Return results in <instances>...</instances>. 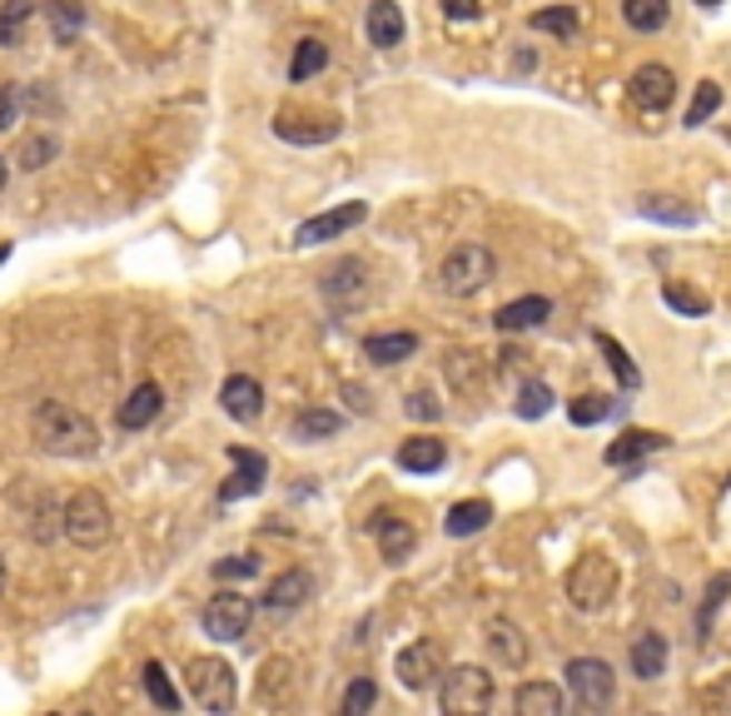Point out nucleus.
Instances as JSON below:
<instances>
[{"label":"nucleus","mask_w":731,"mask_h":716,"mask_svg":"<svg viewBox=\"0 0 731 716\" xmlns=\"http://www.w3.org/2000/svg\"><path fill=\"white\" fill-rule=\"evenodd\" d=\"M438 707L448 716H483L493 707V677L483 667H448L438 677Z\"/></svg>","instance_id":"nucleus-5"},{"label":"nucleus","mask_w":731,"mask_h":716,"mask_svg":"<svg viewBox=\"0 0 731 716\" xmlns=\"http://www.w3.org/2000/svg\"><path fill=\"white\" fill-rule=\"evenodd\" d=\"M229 458H235L239 473L229 478L225 488H219V498L235 502V498H249L264 488V473H269V463H264V453H254V448H229Z\"/></svg>","instance_id":"nucleus-19"},{"label":"nucleus","mask_w":731,"mask_h":716,"mask_svg":"<svg viewBox=\"0 0 731 716\" xmlns=\"http://www.w3.org/2000/svg\"><path fill=\"white\" fill-rule=\"evenodd\" d=\"M592 344H597L602 349V359H607V369L612 373H618V379H622V389H642V373H638V363H632V354H628V349H622L618 344V339H612V334H592Z\"/></svg>","instance_id":"nucleus-32"},{"label":"nucleus","mask_w":731,"mask_h":716,"mask_svg":"<svg viewBox=\"0 0 731 716\" xmlns=\"http://www.w3.org/2000/svg\"><path fill=\"white\" fill-rule=\"evenodd\" d=\"M219 403L235 423H254L264 413V383L254 373H229L225 389H219Z\"/></svg>","instance_id":"nucleus-12"},{"label":"nucleus","mask_w":731,"mask_h":716,"mask_svg":"<svg viewBox=\"0 0 731 716\" xmlns=\"http://www.w3.org/2000/svg\"><path fill=\"white\" fill-rule=\"evenodd\" d=\"M438 403H433V393H408V419H423V423H433L438 419Z\"/></svg>","instance_id":"nucleus-47"},{"label":"nucleus","mask_w":731,"mask_h":716,"mask_svg":"<svg viewBox=\"0 0 731 716\" xmlns=\"http://www.w3.org/2000/svg\"><path fill=\"white\" fill-rule=\"evenodd\" d=\"M666 443H672V438H666V433H652V429H628L622 438H612V443H607V453H602V458H607L612 468H638L642 458H648V453H662Z\"/></svg>","instance_id":"nucleus-15"},{"label":"nucleus","mask_w":731,"mask_h":716,"mask_svg":"<svg viewBox=\"0 0 731 716\" xmlns=\"http://www.w3.org/2000/svg\"><path fill=\"white\" fill-rule=\"evenodd\" d=\"M165 409V393H160V383H140V389L130 393V399L120 403V413H115V423H120L125 433H140V429H150L155 423V413Z\"/></svg>","instance_id":"nucleus-20"},{"label":"nucleus","mask_w":731,"mask_h":716,"mask_svg":"<svg viewBox=\"0 0 731 716\" xmlns=\"http://www.w3.org/2000/svg\"><path fill=\"white\" fill-rule=\"evenodd\" d=\"M56 155H60V140H56V135H30V140L16 149V165H20V169H46Z\"/></svg>","instance_id":"nucleus-41"},{"label":"nucleus","mask_w":731,"mask_h":716,"mask_svg":"<svg viewBox=\"0 0 731 716\" xmlns=\"http://www.w3.org/2000/svg\"><path fill=\"white\" fill-rule=\"evenodd\" d=\"M364 274H368L364 259L334 264V269H328V279H324V298H328V304H338V308H354L358 298H364V288H368Z\"/></svg>","instance_id":"nucleus-18"},{"label":"nucleus","mask_w":731,"mask_h":716,"mask_svg":"<svg viewBox=\"0 0 731 716\" xmlns=\"http://www.w3.org/2000/svg\"><path fill=\"white\" fill-rule=\"evenodd\" d=\"M612 592H618V568H612V558H602V552H587V558L567 572V597H572L577 612H597V607H607Z\"/></svg>","instance_id":"nucleus-6"},{"label":"nucleus","mask_w":731,"mask_h":716,"mask_svg":"<svg viewBox=\"0 0 731 716\" xmlns=\"http://www.w3.org/2000/svg\"><path fill=\"white\" fill-rule=\"evenodd\" d=\"M254 622V602L244 592H215L205 602V632L215 643H239Z\"/></svg>","instance_id":"nucleus-8"},{"label":"nucleus","mask_w":731,"mask_h":716,"mask_svg":"<svg viewBox=\"0 0 731 716\" xmlns=\"http://www.w3.org/2000/svg\"><path fill=\"white\" fill-rule=\"evenodd\" d=\"M209 572H215V582H249V577H259V558L254 552H235V558H219Z\"/></svg>","instance_id":"nucleus-42"},{"label":"nucleus","mask_w":731,"mask_h":716,"mask_svg":"<svg viewBox=\"0 0 731 716\" xmlns=\"http://www.w3.org/2000/svg\"><path fill=\"white\" fill-rule=\"evenodd\" d=\"M697 707L717 712V716H731V677H722V681H712V687L697 692Z\"/></svg>","instance_id":"nucleus-46"},{"label":"nucleus","mask_w":731,"mask_h":716,"mask_svg":"<svg viewBox=\"0 0 731 716\" xmlns=\"http://www.w3.org/2000/svg\"><path fill=\"white\" fill-rule=\"evenodd\" d=\"M46 20H50V36H56L60 46H70L85 30V6L80 0H46Z\"/></svg>","instance_id":"nucleus-28"},{"label":"nucleus","mask_w":731,"mask_h":716,"mask_svg":"<svg viewBox=\"0 0 731 716\" xmlns=\"http://www.w3.org/2000/svg\"><path fill=\"white\" fill-rule=\"evenodd\" d=\"M527 26L543 30V36L572 40V36H577V26H582V16H577V6H547V10H533V16H527Z\"/></svg>","instance_id":"nucleus-30"},{"label":"nucleus","mask_w":731,"mask_h":716,"mask_svg":"<svg viewBox=\"0 0 731 716\" xmlns=\"http://www.w3.org/2000/svg\"><path fill=\"white\" fill-rule=\"evenodd\" d=\"M328 66V46L324 40H299V50H294V60H289V80H314Z\"/></svg>","instance_id":"nucleus-36"},{"label":"nucleus","mask_w":731,"mask_h":716,"mask_svg":"<svg viewBox=\"0 0 731 716\" xmlns=\"http://www.w3.org/2000/svg\"><path fill=\"white\" fill-rule=\"evenodd\" d=\"M547 314H553V304H547L543 294H523V298H513V304L497 308L493 324H497V334H523V328L547 324Z\"/></svg>","instance_id":"nucleus-17"},{"label":"nucleus","mask_w":731,"mask_h":716,"mask_svg":"<svg viewBox=\"0 0 731 716\" xmlns=\"http://www.w3.org/2000/svg\"><path fill=\"white\" fill-rule=\"evenodd\" d=\"M60 528H66V538L76 542V548H100V542H110V502H105L95 488H80V493H70V502L60 508Z\"/></svg>","instance_id":"nucleus-3"},{"label":"nucleus","mask_w":731,"mask_h":716,"mask_svg":"<svg viewBox=\"0 0 731 716\" xmlns=\"http://www.w3.org/2000/svg\"><path fill=\"white\" fill-rule=\"evenodd\" d=\"M563 677H567L572 702H577V707H587V712L607 707V702L618 697V671H612L602 657H572Z\"/></svg>","instance_id":"nucleus-7"},{"label":"nucleus","mask_w":731,"mask_h":716,"mask_svg":"<svg viewBox=\"0 0 731 716\" xmlns=\"http://www.w3.org/2000/svg\"><path fill=\"white\" fill-rule=\"evenodd\" d=\"M483 10V0H443V16L448 20H473Z\"/></svg>","instance_id":"nucleus-49"},{"label":"nucleus","mask_w":731,"mask_h":716,"mask_svg":"<svg viewBox=\"0 0 731 716\" xmlns=\"http://www.w3.org/2000/svg\"><path fill=\"white\" fill-rule=\"evenodd\" d=\"M487 647H493V657L503 667H523L527 661V637L513 622H487Z\"/></svg>","instance_id":"nucleus-27"},{"label":"nucleus","mask_w":731,"mask_h":716,"mask_svg":"<svg viewBox=\"0 0 731 716\" xmlns=\"http://www.w3.org/2000/svg\"><path fill=\"white\" fill-rule=\"evenodd\" d=\"M394 671L408 692H428V687H438V677H443V657L433 643H413V647L398 651Z\"/></svg>","instance_id":"nucleus-11"},{"label":"nucleus","mask_w":731,"mask_h":716,"mask_svg":"<svg viewBox=\"0 0 731 716\" xmlns=\"http://www.w3.org/2000/svg\"><path fill=\"white\" fill-rule=\"evenodd\" d=\"M16 120H20V95L10 85H0V130H10Z\"/></svg>","instance_id":"nucleus-48"},{"label":"nucleus","mask_w":731,"mask_h":716,"mask_svg":"<svg viewBox=\"0 0 731 716\" xmlns=\"http://www.w3.org/2000/svg\"><path fill=\"white\" fill-rule=\"evenodd\" d=\"M717 105H722V85H717V80H702V85H697V95H692V110H686V125L712 120Z\"/></svg>","instance_id":"nucleus-43"},{"label":"nucleus","mask_w":731,"mask_h":716,"mask_svg":"<svg viewBox=\"0 0 731 716\" xmlns=\"http://www.w3.org/2000/svg\"><path fill=\"white\" fill-rule=\"evenodd\" d=\"M189 681V697H195V707L205 712H235L239 702V681H235V667H229L225 657H195L185 671Z\"/></svg>","instance_id":"nucleus-4"},{"label":"nucleus","mask_w":731,"mask_h":716,"mask_svg":"<svg viewBox=\"0 0 731 716\" xmlns=\"http://www.w3.org/2000/svg\"><path fill=\"white\" fill-rule=\"evenodd\" d=\"M638 209H642L648 219H662V224H697V209H692V205H672L666 195H642Z\"/></svg>","instance_id":"nucleus-40"},{"label":"nucleus","mask_w":731,"mask_h":716,"mask_svg":"<svg viewBox=\"0 0 731 716\" xmlns=\"http://www.w3.org/2000/svg\"><path fill=\"white\" fill-rule=\"evenodd\" d=\"M487 522H493V502H487V498H468V502H453V508H448L443 532H448V538H478Z\"/></svg>","instance_id":"nucleus-24"},{"label":"nucleus","mask_w":731,"mask_h":716,"mask_svg":"<svg viewBox=\"0 0 731 716\" xmlns=\"http://www.w3.org/2000/svg\"><path fill=\"white\" fill-rule=\"evenodd\" d=\"M30 438L50 458H90L100 448V429L80 409H70V403H40L30 413Z\"/></svg>","instance_id":"nucleus-1"},{"label":"nucleus","mask_w":731,"mask_h":716,"mask_svg":"<svg viewBox=\"0 0 731 716\" xmlns=\"http://www.w3.org/2000/svg\"><path fill=\"white\" fill-rule=\"evenodd\" d=\"M418 354V334H408V328H398V334H368L364 339V359L378 363V369H394V363H404Z\"/></svg>","instance_id":"nucleus-23"},{"label":"nucleus","mask_w":731,"mask_h":716,"mask_svg":"<svg viewBox=\"0 0 731 716\" xmlns=\"http://www.w3.org/2000/svg\"><path fill=\"white\" fill-rule=\"evenodd\" d=\"M348 399H354L358 413H368V393H364V389H354V383H348Z\"/></svg>","instance_id":"nucleus-50"},{"label":"nucleus","mask_w":731,"mask_h":716,"mask_svg":"<svg viewBox=\"0 0 731 716\" xmlns=\"http://www.w3.org/2000/svg\"><path fill=\"white\" fill-rule=\"evenodd\" d=\"M368 532L378 538V552H384L388 562H404L413 552V542H418V532H413V522L394 518V512H374L368 518Z\"/></svg>","instance_id":"nucleus-16"},{"label":"nucleus","mask_w":731,"mask_h":716,"mask_svg":"<svg viewBox=\"0 0 731 716\" xmlns=\"http://www.w3.org/2000/svg\"><path fill=\"white\" fill-rule=\"evenodd\" d=\"M662 298L676 308V314H686V318H707V314H712V298H707L702 288H686L682 279H666Z\"/></svg>","instance_id":"nucleus-33"},{"label":"nucleus","mask_w":731,"mask_h":716,"mask_svg":"<svg viewBox=\"0 0 731 716\" xmlns=\"http://www.w3.org/2000/svg\"><path fill=\"white\" fill-rule=\"evenodd\" d=\"M513 409H517V419H527V423L543 419V413L553 409V389H547V383H537V379H527L523 389H517V403H513Z\"/></svg>","instance_id":"nucleus-39"},{"label":"nucleus","mask_w":731,"mask_h":716,"mask_svg":"<svg viewBox=\"0 0 731 716\" xmlns=\"http://www.w3.org/2000/svg\"><path fill=\"white\" fill-rule=\"evenodd\" d=\"M443 463H448L443 438H404V448H398V468L404 473H438Z\"/></svg>","instance_id":"nucleus-25"},{"label":"nucleus","mask_w":731,"mask_h":716,"mask_svg":"<svg viewBox=\"0 0 731 716\" xmlns=\"http://www.w3.org/2000/svg\"><path fill=\"white\" fill-rule=\"evenodd\" d=\"M6 185H10V165H6V155H0V195H6Z\"/></svg>","instance_id":"nucleus-51"},{"label":"nucleus","mask_w":731,"mask_h":716,"mask_svg":"<svg viewBox=\"0 0 731 716\" xmlns=\"http://www.w3.org/2000/svg\"><path fill=\"white\" fill-rule=\"evenodd\" d=\"M368 40L378 50H394L404 40V10H398V0H374L368 6Z\"/></svg>","instance_id":"nucleus-26"},{"label":"nucleus","mask_w":731,"mask_h":716,"mask_svg":"<svg viewBox=\"0 0 731 716\" xmlns=\"http://www.w3.org/2000/svg\"><path fill=\"white\" fill-rule=\"evenodd\" d=\"M727 592H731V577H727V572H717V577H712V587H707V597H702V612H697V643H707V637H712V617L722 612Z\"/></svg>","instance_id":"nucleus-38"},{"label":"nucleus","mask_w":731,"mask_h":716,"mask_svg":"<svg viewBox=\"0 0 731 716\" xmlns=\"http://www.w3.org/2000/svg\"><path fill=\"white\" fill-rule=\"evenodd\" d=\"M666 657H672V647H666L662 632H642L638 643H632L628 661H632V677L638 681H656L666 671Z\"/></svg>","instance_id":"nucleus-21"},{"label":"nucleus","mask_w":731,"mask_h":716,"mask_svg":"<svg viewBox=\"0 0 731 716\" xmlns=\"http://www.w3.org/2000/svg\"><path fill=\"white\" fill-rule=\"evenodd\" d=\"M622 20L632 30H642V36H652V30H662L672 20V0H622Z\"/></svg>","instance_id":"nucleus-29"},{"label":"nucleus","mask_w":731,"mask_h":716,"mask_svg":"<svg viewBox=\"0 0 731 716\" xmlns=\"http://www.w3.org/2000/svg\"><path fill=\"white\" fill-rule=\"evenodd\" d=\"M628 95H632V105H642V110H666L672 95H676V75L666 66H642L638 75H632Z\"/></svg>","instance_id":"nucleus-14"},{"label":"nucleus","mask_w":731,"mask_h":716,"mask_svg":"<svg viewBox=\"0 0 731 716\" xmlns=\"http://www.w3.org/2000/svg\"><path fill=\"white\" fill-rule=\"evenodd\" d=\"M0 592H6V558H0Z\"/></svg>","instance_id":"nucleus-52"},{"label":"nucleus","mask_w":731,"mask_h":716,"mask_svg":"<svg viewBox=\"0 0 731 716\" xmlns=\"http://www.w3.org/2000/svg\"><path fill=\"white\" fill-rule=\"evenodd\" d=\"M6 254H10V244H0V264H6Z\"/></svg>","instance_id":"nucleus-54"},{"label":"nucleus","mask_w":731,"mask_h":716,"mask_svg":"<svg viewBox=\"0 0 731 716\" xmlns=\"http://www.w3.org/2000/svg\"><path fill=\"white\" fill-rule=\"evenodd\" d=\"M289 677H294L289 661H264L259 667V702L274 707V702H279V681H289Z\"/></svg>","instance_id":"nucleus-45"},{"label":"nucleus","mask_w":731,"mask_h":716,"mask_svg":"<svg viewBox=\"0 0 731 716\" xmlns=\"http://www.w3.org/2000/svg\"><path fill=\"white\" fill-rule=\"evenodd\" d=\"M493 279H497V259H493L487 244H458L438 269V284H443V294L448 298H473Z\"/></svg>","instance_id":"nucleus-2"},{"label":"nucleus","mask_w":731,"mask_h":716,"mask_svg":"<svg viewBox=\"0 0 731 716\" xmlns=\"http://www.w3.org/2000/svg\"><path fill=\"white\" fill-rule=\"evenodd\" d=\"M145 692H150V702L160 712H179L185 702H179V692H175V681H169V671L160 667V661H145Z\"/></svg>","instance_id":"nucleus-37"},{"label":"nucleus","mask_w":731,"mask_h":716,"mask_svg":"<svg viewBox=\"0 0 731 716\" xmlns=\"http://www.w3.org/2000/svg\"><path fill=\"white\" fill-rule=\"evenodd\" d=\"M378 702V681L374 677H354L344 692V716H364Z\"/></svg>","instance_id":"nucleus-44"},{"label":"nucleus","mask_w":731,"mask_h":716,"mask_svg":"<svg viewBox=\"0 0 731 716\" xmlns=\"http://www.w3.org/2000/svg\"><path fill=\"white\" fill-rule=\"evenodd\" d=\"M30 16H36V0H6L0 6V46H20Z\"/></svg>","instance_id":"nucleus-35"},{"label":"nucleus","mask_w":731,"mask_h":716,"mask_svg":"<svg viewBox=\"0 0 731 716\" xmlns=\"http://www.w3.org/2000/svg\"><path fill=\"white\" fill-rule=\"evenodd\" d=\"M274 135L289 145H328L344 135V120H334V115H294L284 110L279 120H274Z\"/></svg>","instance_id":"nucleus-10"},{"label":"nucleus","mask_w":731,"mask_h":716,"mask_svg":"<svg viewBox=\"0 0 731 716\" xmlns=\"http://www.w3.org/2000/svg\"><path fill=\"white\" fill-rule=\"evenodd\" d=\"M344 429V419H338L334 409H304L299 419H294V438L299 443H324V438H334Z\"/></svg>","instance_id":"nucleus-31"},{"label":"nucleus","mask_w":731,"mask_h":716,"mask_svg":"<svg viewBox=\"0 0 731 716\" xmlns=\"http://www.w3.org/2000/svg\"><path fill=\"white\" fill-rule=\"evenodd\" d=\"M364 219H368V205H364V199H348V205H338V209H324V215L304 219L299 229H294V244H299V249H309V244L338 239V234L358 229V224H364Z\"/></svg>","instance_id":"nucleus-9"},{"label":"nucleus","mask_w":731,"mask_h":716,"mask_svg":"<svg viewBox=\"0 0 731 716\" xmlns=\"http://www.w3.org/2000/svg\"><path fill=\"white\" fill-rule=\"evenodd\" d=\"M309 597H314V577L304 572V568H289L284 577H274V582L264 587V612H274V617L299 612Z\"/></svg>","instance_id":"nucleus-13"},{"label":"nucleus","mask_w":731,"mask_h":716,"mask_svg":"<svg viewBox=\"0 0 731 716\" xmlns=\"http://www.w3.org/2000/svg\"><path fill=\"white\" fill-rule=\"evenodd\" d=\"M612 409H618V403H612L607 393H577V399L567 403V419L577 423V429H592V423L612 419Z\"/></svg>","instance_id":"nucleus-34"},{"label":"nucleus","mask_w":731,"mask_h":716,"mask_svg":"<svg viewBox=\"0 0 731 716\" xmlns=\"http://www.w3.org/2000/svg\"><path fill=\"white\" fill-rule=\"evenodd\" d=\"M513 707H517V716H563L567 697H563V687H553V681H523Z\"/></svg>","instance_id":"nucleus-22"},{"label":"nucleus","mask_w":731,"mask_h":716,"mask_svg":"<svg viewBox=\"0 0 731 716\" xmlns=\"http://www.w3.org/2000/svg\"><path fill=\"white\" fill-rule=\"evenodd\" d=\"M697 6H707V10H712V6H722V0H697Z\"/></svg>","instance_id":"nucleus-53"}]
</instances>
